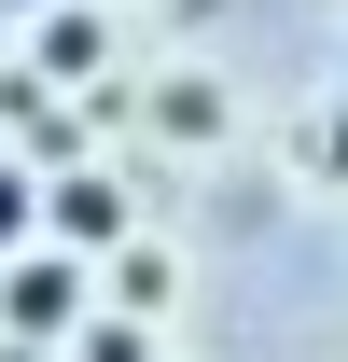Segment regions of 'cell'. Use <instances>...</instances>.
<instances>
[{
  "label": "cell",
  "mask_w": 348,
  "mask_h": 362,
  "mask_svg": "<svg viewBox=\"0 0 348 362\" xmlns=\"http://www.w3.org/2000/svg\"><path fill=\"white\" fill-rule=\"evenodd\" d=\"M0 320H14V334H56V320H84V279L56 265V251H14V265H0Z\"/></svg>",
  "instance_id": "6da1fadb"
},
{
  "label": "cell",
  "mask_w": 348,
  "mask_h": 362,
  "mask_svg": "<svg viewBox=\"0 0 348 362\" xmlns=\"http://www.w3.org/2000/svg\"><path fill=\"white\" fill-rule=\"evenodd\" d=\"M42 223L70 237V251H112V237H126V181H98V168H70V181L42 195Z\"/></svg>",
  "instance_id": "7a4b0ae2"
},
{
  "label": "cell",
  "mask_w": 348,
  "mask_h": 362,
  "mask_svg": "<svg viewBox=\"0 0 348 362\" xmlns=\"http://www.w3.org/2000/svg\"><path fill=\"white\" fill-rule=\"evenodd\" d=\"M98 70H112V28L56 0V14H42V84H98Z\"/></svg>",
  "instance_id": "3957f363"
},
{
  "label": "cell",
  "mask_w": 348,
  "mask_h": 362,
  "mask_svg": "<svg viewBox=\"0 0 348 362\" xmlns=\"http://www.w3.org/2000/svg\"><path fill=\"white\" fill-rule=\"evenodd\" d=\"M28 237H42V181H28V168H14V153H0V265H14Z\"/></svg>",
  "instance_id": "277c9868"
},
{
  "label": "cell",
  "mask_w": 348,
  "mask_h": 362,
  "mask_svg": "<svg viewBox=\"0 0 348 362\" xmlns=\"http://www.w3.org/2000/svg\"><path fill=\"white\" fill-rule=\"evenodd\" d=\"M112 307H126V320L168 307V251H126V265H112Z\"/></svg>",
  "instance_id": "5b68a950"
},
{
  "label": "cell",
  "mask_w": 348,
  "mask_h": 362,
  "mask_svg": "<svg viewBox=\"0 0 348 362\" xmlns=\"http://www.w3.org/2000/svg\"><path fill=\"white\" fill-rule=\"evenodd\" d=\"M70 349H84V362H153V349H139V320H84Z\"/></svg>",
  "instance_id": "8992f818"
},
{
  "label": "cell",
  "mask_w": 348,
  "mask_h": 362,
  "mask_svg": "<svg viewBox=\"0 0 348 362\" xmlns=\"http://www.w3.org/2000/svg\"><path fill=\"white\" fill-rule=\"evenodd\" d=\"M306 168H348V112H335V126H306Z\"/></svg>",
  "instance_id": "52a82bcc"
},
{
  "label": "cell",
  "mask_w": 348,
  "mask_h": 362,
  "mask_svg": "<svg viewBox=\"0 0 348 362\" xmlns=\"http://www.w3.org/2000/svg\"><path fill=\"white\" fill-rule=\"evenodd\" d=\"M14 14H56V0H0V28H14Z\"/></svg>",
  "instance_id": "ba28073f"
}]
</instances>
